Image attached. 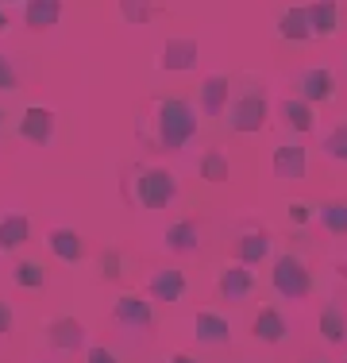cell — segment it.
<instances>
[{
	"label": "cell",
	"instance_id": "obj_1",
	"mask_svg": "<svg viewBox=\"0 0 347 363\" xmlns=\"http://www.w3.org/2000/svg\"><path fill=\"white\" fill-rule=\"evenodd\" d=\"M197 128H201V116H197V108L189 105V101L154 97L151 105H147L143 120L135 124V132L143 135L154 151H181V147L197 135Z\"/></svg>",
	"mask_w": 347,
	"mask_h": 363
},
{
	"label": "cell",
	"instance_id": "obj_2",
	"mask_svg": "<svg viewBox=\"0 0 347 363\" xmlns=\"http://www.w3.org/2000/svg\"><path fill=\"white\" fill-rule=\"evenodd\" d=\"M124 197L135 209L159 213L178 197V178H174L166 167H132L124 178Z\"/></svg>",
	"mask_w": 347,
	"mask_h": 363
},
{
	"label": "cell",
	"instance_id": "obj_3",
	"mask_svg": "<svg viewBox=\"0 0 347 363\" xmlns=\"http://www.w3.org/2000/svg\"><path fill=\"white\" fill-rule=\"evenodd\" d=\"M266 112H271V101H266V89L258 82H243L232 93V105L224 112V124L232 128L236 135H255L263 132Z\"/></svg>",
	"mask_w": 347,
	"mask_h": 363
},
{
	"label": "cell",
	"instance_id": "obj_4",
	"mask_svg": "<svg viewBox=\"0 0 347 363\" xmlns=\"http://www.w3.org/2000/svg\"><path fill=\"white\" fill-rule=\"evenodd\" d=\"M271 286L282 301H305L312 294V271L301 255H278L271 271Z\"/></svg>",
	"mask_w": 347,
	"mask_h": 363
},
{
	"label": "cell",
	"instance_id": "obj_5",
	"mask_svg": "<svg viewBox=\"0 0 347 363\" xmlns=\"http://www.w3.org/2000/svg\"><path fill=\"white\" fill-rule=\"evenodd\" d=\"M293 85H297V97L309 101L312 108L336 101V74L328 70V66H305V70H297Z\"/></svg>",
	"mask_w": 347,
	"mask_h": 363
},
{
	"label": "cell",
	"instance_id": "obj_6",
	"mask_svg": "<svg viewBox=\"0 0 347 363\" xmlns=\"http://www.w3.org/2000/svg\"><path fill=\"white\" fill-rule=\"evenodd\" d=\"M197 62H201V43L189 39V35H174L162 43V58L159 66L170 74H186V70H197Z\"/></svg>",
	"mask_w": 347,
	"mask_h": 363
},
{
	"label": "cell",
	"instance_id": "obj_7",
	"mask_svg": "<svg viewBox=\"0 0 347 363\" xmlns=\"http://www.w3.org/2000/svg\"><path fill=\"white\" fill-rule=\"evenodd\" d=\"M189 282H186V271H178V267H159V271L147 279V298L151 301H166V306H178L181 298H186Z\"/></svg>",
	"mask_w": 347,
	"mask_h": 363
},
{
	"label": "cell",
	"instance_id": "obj_8",
	"mask_svg": "<svg viewBox=\"0 0 347 363\" xmlns=\"http://www.w3.org/2000/svg\"><path fill=\"white\" fill-rule=\"evenodd\" d=\"M271 170L278 182H301L309 174V155H305V143H282L274 147V159H271Z\"/></svg>",
	"mask_w": 347,
	"mask_h": 363
},
{
	"label": "cell",
	"instance_id": "obj_9",
	"mask_svg": "<svg viewBox=\"0 0 347 363\" xmlns=\"http://www.w3.org/2000/svg\"><path fill=\"white\" fill-rule=\"evenodd\" d=\"M20 140L35 143V147H47L55 140V108L47 105H28L20 116Z\"/></svg>",
	"mask_w": 347,
	"mask_h": 363
},
{
	"label": "cell",
	"instance_id": "obj_10",
	"mask_svg": "<svg viewBox=\"0 0 347 363\" xmlns=\"http://www.w3.org/2000/svg\"><path fill=\"white\" fill-rule=\"evenodd\" d=\"M216 290H220L224 301H232V306H239V301H247L251 294H255V271L243 263H228L220 271V279H216Z\"/></svg>",
	"mask_w": 347,
	"mask_h": 363
},
{
	"label": "cell",
	"instance_id": "obj_11",
	"mask_svg": "<svg viewBox=\"0 0 347 363\" xmlns=\"http://www.w3.org/2000/svg\"><path fill=\"white\" fill-rule=\"evenodd\" d=\"M112 321L124 325V328H151L154 325V313H151V301L143 294H120L116 306H112Z\"/></svg>",
	"mask_w": 347,
	"mask_h": 363
},
{
	"label": "cell",
	"instance_id": "obj_12",
	"mask_svg": "<svg viewBox=\"0 0 347 363\" xmlns=\"http://www.w3.org/2000/svg\"><path fill=\"white\" fill-rule=\"evenodd\" d=\"M193 336H197L201 348H224V344L232 340V325H228V317L216 313V309H197Z\"/></svg>",
	"mask_w": 347,
	"mask_h": 363
},
{
	"label": "cell",
	"instance_id": "obj_13",
	"mask_svg": "<svg viewBox=\"0 0 347 363\" xmlns=\"http://www.w3.org/2000/svg\"><path fill=\"white\" fill-rule=\"evenodd\" d=\"M251 336H255L258 344H285L290 321H285V313L278 306H263L255 313V321H251Z\"/></svg>",
	"mask_w": 347,
	"mask_h": 363
},
{
	"label": "cell",
	"instance_id": "obj_14",
	"mask_svg": "<svg viewBox=\"0 0 347 363\" xmlns=\"http://www.w3.org/2000/svg\"><path fill=\"white\" fill-rule=\"evenodd\" d=\"M232 93H236L232 77L208 74L205 82H201V112H205V116H224L228 105H232Z\"/></svg>",
	"mask_w": 347,
	"mask_h": 363
},
{
	"label": "cell",
	"instance_id": "obj_15",
	"mask_svg": "<svg viewBox=\"0 0 347 363\" xmlns=\"http://www.w3.org/2000/svg\"><path fill=\"white\" fill-rule=\"evenodd\" d=\"M271 252H274V236L266 228H247L236 240V263H243V267H258Z\"/></svg>",
	"mask_w": 347,
	"mask_h": 363
},
{
	"label": "cell",
	"instance_id": "obj_16",
	"mask_svg": "<svg viewBox=\"0 0 347 363\" xmlns=\"http://www.w3.org/2000/svg\"><path fill=\"white\" fill-rule=\"evenodd\" d=\"M274 31H278V39H285V43H312L309 8H305V4H290V8H282V16H278Z\"/></svg>",
	"mask_w": 347,
	"mask_h": 363
},
{
	"label": "cell",
	"instance_id": "obj_17",
	"mask_svg": "<svg viewBox=\"0 0 347 363\" xmlns=\"http://www.w3.org/2000/svg\"><path fill=\"white\" fill-rule=\"evenodd\" d=\"M312 39H332L340 31V0H305Z\"/></svg>",
	"mask_w": 347,
	"mask_h": 363
},
{
	"label": "cell",
	"instance_id": "obj_18",
	"mask_svg": "<svg viewBox=\"0 0 347 363\" xmlns=\"http://www.w3.org/2000/svg\"><path fill=\"white\" fill-rule=\"evenodd\" d=\"M278 112H282V124L290 128V132H297V135H309L312 128H317V112H312V105L301 101L297 93H293V97H282Z\"/></svg>",
	"mask_w": 347,
	"mask_h": 363
},
{
	"label": "cell",
	"instance_id": "obj_19",
	"mask_svg": "<svg viewBox=\"0 0 347 363\" xmlns=\"http://www.w3.org/2000/svg\"><path fill=\"white\" fill-rule=\"evenodd\" d=\"M47 340L55 344L58 352H77L85 344V325L77 317H55L47 325Z\"/></svg>",
	"mask_w": 347,
	"mask_h": 363
},
{
	"label": "cell",
	"instance_id": "obj_20",
	"mask_svg": "<svg viewBox=\"0 0 347 363\" xmlns=\"http://www.w3.org/2000/svg\"><path fill=\"white\" fill-rule=\"evenodd\" d=\"M166 247L170 252H178V255H189V252H197L201 247V224H197L193 217H186V220H174L170 228H166Z\"/></svg>",
	"mask_w": 347,
	"mask_h": 363
},
{
	"label": "cell",
	"instance_id": "obj_21",
	"mask_svg": "<svg viewBox=\"0 0 347 363\" xmlns=\"http://www.w3.org/2000/svg\"><path fill=\"white\" fill-rule=\"evenodd\" d=\"M47 244L62 263H81L85 259V240H81V232H74V228H50Z\"/></svg>",
	"mask_w": 347,
	"mask_h": 363
},
{
	"label": "cell",
	"instance_id": "obj_22",
	"mask_svg": "<svg viewBox=\"0 0 347 363\" xmlns=\"http://www.w3.org/2000/svg\"><path fill=\"white\" fill-rule=\"evenodd\" d=\"M58 20H62V0H28L23 8V23L31 31H50Z\"/></svg>",
	"mask_w": 347,
	"mask_h": 363
},
{
	"label": "cell",
	"instance_id": "obj_23",
	"mask_svg": "<svg viewBox=\"0 0 347 363\" xmlns=\"http://www.w3.org/2000/svg\"><path fill=\"white\" fill-rule=\"evenodd\" d=\"M31 240V220L23 213H8L0 217V252H16Z\"/></svg>",
	"mask_w": 347,
	"mask_h": 363
},
{
	"label": "cell",
	"instance_id": "obj_24",
	"mask_svg": "<svg viewBox=\"0 0 347 363\" xmlns=\"http://www.w3.org/2000/svg\"><path fill=\"white\" fill-rule=\"evenodd\" d=\"M320 336H324L328 344H347V313H343V306L340 301H328L324 309H320Z\"/></svg>",
	"mask_w": 347,
	"mask_h": 363
},
{
	"label": "cell",
	"instance_id": "obj_25",
	"mask_svg": "<svg viewBox=\"0 0 347 363\" xmlns=\"http://www.w3.org/2000/svg\"><path fill=\"white\" fill-rule=\"evenodd\" d=\"M317 224L328 236H347V201L343 197H332V201L317 205Z\"/></svg>",
	"mask_w": 347,
	"mask_h": 363
},
{
	"label": "cell",
	"instance_id": "obj_26",
	"mask_svg": "<svg viewBox=\"0 0 347 363\" xmlns=\"http://www.w3.org/2000/svg\"><path fill=\"white\" fill-rule=\"evenodd\" d=\"M201 178L212 182V186H220V182L232 178V162H228V155H224L220 147H212V151L201 155Z\"/></svg>",
	"mask_w": 347,
	"mask_h": 363
},
{
	"label": "cell",
	"instance_id": "obj_27",
	"mask_svg": "<svg viewBox=\"0 0 347 363\" xmlns=\"http://www.w3.org/2000/svg\"><path fill=\"white\" fill-rule=\"evenodd\" d=\"M320 151H324V159H332V162H347V120H340V124L320 140Z\"/></svg>",
	"mask_w": 347,
	"mask_h": 363
},
{
	"label": "cell",
	"instance_id": "obj_28",
	"mask_svg": "<svg viewBox=\"0 0 347 363\" xmlns=\"http://www.w3.org/2000/svg\"><path fill=\"white\" fill-rule=\"evenodd\" d=\"M12 279H16V286H28V290H42V286H47V271H42L39 263H31V259L16 263Z\"/></svg>",
	"mask_w": 347,
	"mask_h": 363
},
{
	"label": "cell",
	"instance_id": "obj_29",
	"mask_svg": "<svg viewBox=\"0 0 347 363\" xmlns=\"http://www.w3.org/2000/svg\"><path fill=\"white\" fill-rule=\"evenodd\" d=\"M120 12L127 23H147L154 16V0H120Z\"/></svg>",
	"mask_w": 347,
	"mask_h": 363
},
{
	"label": "cell",
	"instance_id": "obj_30",
	"mask_svg": "<svg viewBox=\"0 0 347 363\" xmlns=\"http://www.w3.org/2000/svg\"><path fill=\"white\" fill-rule=\"evenodd\" d=\"M285 217H290L293 228H305L309 220H317V209H312L309 201H290L285 205Z\"/></svg>",
	"mask_w": 347,
	"mask_h": 363
},
{
	"label": "cell",
	"instance_id": "obj_31",
	"mask_svg": "<svg viewBox=\"0 0 347 363\" xmlns=\"http://www.w3.org/2000/svg\"><path fill=\"white\" fill-rule=\"evenodd\" d=\"M20 85V74H16V66L8 62V55L0 50V89H16Z\"/></svg>",
	"mask_w": 347,
	"mask_h": 363
},
{
	"label": "cell",
	"instance_id": "obj_32",
	"mask_svg": "<svg viewBox=\"0 0 347 363\" xmlns=\"http://www.w3.org/2000/svg\"><path fill=\"white\" fill-rule=\"evenodd\" d=\"M85 363H120V359H116V352H108L104 344H93L89 356H85Z\"/></svg>",
	"mask_w": 347,
	"mask_h": 363
},
{
	"label": "cell",
	"instance_id": "obj_33",
	"mask_svg": "<svg viewBox=\"0 0 347 363\" xmlns=\"http://www.w3.org/2000/svg\"><path fill=\"white\" fill-rule=\"evenodd\" d=\"M101 263H104V274H108V279H120V274H124L120 271V252H104Z\"/></svg>",
	"mask_w": 347,
	"mask_h": 363
},
{
	"label": "cell",
	"instance_id": "obj_34",
	"mask_svg": "<svg viewBox=\"0 0 347 363\" xmlns=\"http://www.w3.org/2000/svg\"><path fill=\"white\" fill-rule=\"evenodd\" d=\"M8 328H12V306H8V301H0V336H4Z\"/></svg>",
	"mask_w": 347,
	"mask_h": 363
},
{
	"label": "cell",
	"instance_id": "obj_35",
	"mask_svg": "<svg viewBox=\"0 0 347 363\" xmlns=\"http://www.w3.org/2000/svg\"><path fill=\"white\" fill-rule=\"evenodd\" d=\"M166 363H197V359H193V356H186V352H178V356H170Z\"/></svg>",
	"mask_w": 347,
	"mask_h": 363
},
{
	"label": "cell",
	"instance_id": "obj_36",
	"mask_svg": "<svg viewBox=\"0 0 347 363\" xmlns=\"http://www.w3.org/2000/svg\"><path fill=\"white\" fill-rule=\"evenodd\" d=\"M4 31H8V16L0 12V35H4Z\"/></svg>",
	"mask_w": 347,
	"mask_h": 363
},
{
	"label": "cell",
	"instance_id": "obj_37",
	"mask_svg": "<svg viewBox=\"0 0 347 363\" xmlns=\"http://www.w3.org/2000/svg\"><path fill=\"white\" fill-rule=\"evenodd\" d=\"M309 363H332V359H309Z\"/></svg>",
	"mask_w": 347,
	"mask_h": 363
},
{
	"label": "cell",
	"instance_id": "obj_38",
	"mask_svg": "<svg viewBox=\"0 0 347 363\" xmlns=\"http://www.w3.org/2000/svg\"><path fill=\"white\" fill-rule=\"evenodd\" d=\"M340 271H343V274H347V259H343V263H340Z\"/></svg>",
	"mask_w": 347,
	"mask_h": 363
},
{
	"label": "cell",
	"instance_id": "obj_39",
	"mask_svg": "<svg viewBox=\"0 0 347 363\" xmlns=\"http://www.w3.org/2000/svg\"><path fill=\"white\" fill-rule=\"evenodd\" d=\"M4 4H8V0H4Z\"/></svg>",
	"mask_w": 347,
	"mask_h": 363
},
{
	"label": "cell",
	"instance_id": "obj_40",
	"mask_svg": "<svg viewBox=\"0 0 347 363\" xmlns=\"http://www.w3.org/2000/svg\"><path fill=\"white\" fill-rule=\"evenodd\" d=\"M343 348H347V344H343Z\"/></svg>",
	"mask_w": 347,
	"mask_h": 363
}]
</instances>
